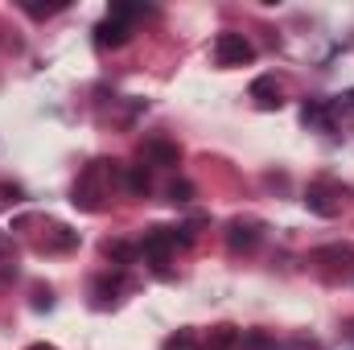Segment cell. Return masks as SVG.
<instances>
[{
    "label": "cell",
    "mask_w": 354,
    "mask_h": 350,
    "mask_svg": "<svg viewBox=\"0 0 354 350\" xmlns=\"http://www.w3.org/2000/svg\"><path fill=\"white\" fill-rule=\"evenodd\" d=\"M313 264H326V268H346V264H354V248H317L313 252Z\"/></svg>",
    "instance_id": "cell-12"
},
{
    "label": "cell",
    "mask_w": 354,
    "mask_h": 350,
    "mask_svg": "<svg viewBox=\"0 0 354 350\" xmlns=\"http://www.w3.org/2000/svg\"><path fill=\"white\" fill-rule=\"evenodd\" d=\"M264 243V223L260 219H231L227 223V248L231 252H256Z\"/></svg>",
    "instance_id": "cell-6"
},
{
    "label": "cell",
    "mask_w": 354,
    "mask_h": 350,
    "mask_svg": "<svg viewBox=\"0 0 354 350\" xmlns=\"http://www.w3.org/2000/svg\"><path fill=\"white\" fill-rule=\"evenodd\" d=\"M145 161H153V165H177L181 161V149L169 145V140H149L145 145Z\"/></svg>",
    "instance_id": "cell-11"
},
{
    "label": "cell",
    "mask_w": 354,
    "mask_h": 350,
    "mask_svg": "<svg viewBox=\"0 0 354 350\" xmlns=\"http://www.w3.org/2000/svg\"><path fill=\"white\" fill-rule=\"evenodd\" d=\"M103 256L115 264V268H124V264H132L140 256V248H132V243H124V239H115V243H103Z\"/></svg>",
    "instance_id": "cell-13"
},
{
    "label": "cell",
    "mask_w": 354,
    "mask_h": 350,
    "mask_svg": "<svg viewBox=\"0 0 354 350\" xmlns=\"http://www.w3.org/2000/svg\"><path fill=\"white\" fill-rule=\"evenodd\" d=\"M239 347L243 350H276V342L268 334H260V330H252V334H239Z\"/></svg>",
    "instance_id": "cell-16"
},
{
    "label": "cell",
    "mask_w": 354,
    "mask_h": 350,
    "mask_svg": "<svg viewBox=\"0 0 354 350\" xmlns=\"http://www.w3.org/2000/svg\"><path fill=\"white\" fill-rule=\"evenodd\" d=\"M149 8H140V4H111V12L99 21V29H95V42L99 46H124L128 37H132V21L136 17H145Z\"/></svg>",
    "instance_id": "cell-2"
},
{
    "label": "cell",
    "mask_w": 354,
    "mask_h": 350,
    "mask_svg": "<svg viewBox=\"0 0 354 350\" xmlns=\"http://www.w3.org/2000/svg\"><path fill=\"white\" fill-rule=\"evenodd\" d=\"M342 202H346V185L334 181V177H313L309 190H305V206L322 219H334L342 210Z\"/></svg>",
    "instance_id": "cell-3"
},
{
    "label": "cell",
    "mask_w": 354,
    "mask_h": 350,
    "mask_svg": "<svg viewBox=\"0 0 354 350\" xmlns=\"http://www.w3.org/2000/svg\"><path fill=\"white\" fill-rule=\"evenodd\" d=\"M75 243H79V235H75L71 227L54 223V227H50V235H46V239H37V252H71Z\"/></svg>",
    "instance_id": "cell-9"
},
{
    "label": "cell",
    "mask_w": 354,
    "mask_h": 350,
    "mask_svg": "<svg viewBox=\"0 0 354 350\" xmlns=\"http://www.w3.org/2000/svg\"><path fill=\"white\" fill-rule=\"evenodd\" d=\"M50 305H54L50 284H33V309H50Z\"/></svg>",
    "instance_id": "cell-17"
},
{
    "label": "cell",
    "mask_w": 354,
    "mask_h": 350,
    "mask_svg": "<svg viewBox=\"0 0 354 350\" xmlns=\"http://www.w3.org/2000/svg\"><path fill=\"white\" fill-rule=\"evenodd\" d=\"M189 198H194V185L189 181H174L169 185V202H189Z\"/></svg>",
    "instance_id": "cell-18"
},
{
    "label": "cell",
    "mask_w": 354,
    "mask_h": 350,
    "mask_svg": "<svg viewBox=\"0 0 354 350\" xmlns=\"http://www.w3.org/2000/svg\"><path fill=\"white\" fill-rule=\"evenodd\" d=\"M128 190H132L136 198H145V194L153 190V177L145 174V165H132V169H128Z\"/></svg>",
    "instance_id": "cell-14"
},
{
    "label": "cell",
    "mask_w": 354,
    "mask_h": 350,
    "mask_svg": "<svg viewBox=\"0 0 354 350\" xmlns=\"http://www.w3.org/2000/svg\"><path fill=\"white\" fill-rule=\"evenodd\" d=\"M346 338H351V342H354V326H351V330H346Z\"/></svg>",
    "instance_id": "cell-19"
},
{
    "label": "cell",
    "mask_w": 354,
    "mask_h": 350,
    "mask_svg": "<svg viewBox=\"0 0 354 350\" xmlns=\"http://www.w3.org/2000/svg\"><path fill=\"white\" fill-rule=\"evenodd\" d=\"M174 248H177L174 227H149V231H145V239H140V256L153 264L157 272H165V268H169Z\"/></svg>",
    "instance_id": "cell-5"
},
{
    "label": "cell",
    "mask_w": 354,
    "mask_h": 350,
    "mask_svg": "<svg viewBox=\"0 0 354 350\" xmlns=\"http://www.w3.org/2000/svg\"><path fill=\"white\" fill-rule=\"evenodd\" d=\"M214 62L218 66H248V62H256V46L243 37V33H218L214 37Z\"/></svg>",
    "instance_id": "cell-4"
},
{
    "label": "cell",
    "mask_w": 354,
    "mask_h": 350,
    "mask_svg": "<svg viewBox=\"0 0 354 350\" xmlns=\"http://www.w3.org/2000/svg\"><path fill=\"white\" fill-rule=\"evenodd\" d=\"M252 99H256V107L272 111V107H280V103H284V87H280L272 75H260V79L252 83Z\"/></svg>",
    "instance_id": "cell-8"
},
{
    "label": "cell",
    "mask_w": 354,
    "mask_h": 350,
    "mask_svg": "<svg viewBox=\"0 0 354 350\" xmlns=\"http://www.w3.org/2000/svg\"><path fill=\"white\" fill-rule=\"evenodd\" d=\"M107 174H111V165L107 161H91L87 169H83V177L75 181V206L79 210H99L103 206V198L111 194V181H107Z\"/></svg>",
    "instance_id": "cell-1"
},
{
    "label": "cell",
    "mask_w": 354,
    "mask_h": 350,
    "mask_svg": "<svg viewBox=\"0 0 354 350\" xmlns=\"http://www.w3.org/2000/svg\"><path fill=\"white\" fill-rule=\"evenodd\" d=\"M124 288H128V276H124V272H103V276L91 284V297H95V305H111Z\"/></svg>",
    "instance_id": "cell-7"
},
{
    "label": "cell",
    "mask_w": 354,
    "mask_h": 350,
    "mask_svg": "<svg viewBox=\"0 0 354 350\" xmlns=\"http://www.w3.org/2000/svg\"><path fill=\"white\" fill-rule=\"evenodd\" d=\"M29 350H54V347H29Z\"/></svg>",
    "instance_id": "cell-20"
},
{
    "label": "cell",
    "mask_w": 354,
    "mask_h": 350,
    "mask_svg": "<svg viewBox=\"0 0 354 350\" xmlns=\"http://www.w3.org/2000/svg\"><path fill=\"white\" fill-rule=\"evenodd\" d=\"M301 120L309 124V128H317V132H334V107L330 103H305V111H301Z\"/></svg>",
    "instance_id": "cell-10"
},
{
    "label": "cell",
    "mask_w": 354,
    "mask_h": 350,
    "mask_svg": "<svg viewBox=\"0 0 354 350\" xmlns=\"http://www.w3.org/2000/svg\"><path fill=\"white\" fill-rule=\"evenodd\" d=\"M231 347H239V330L235 326H218L210 334V350H231Z\"/></svg>",
    "instance_id": "cell-15"
}]
</instances>
